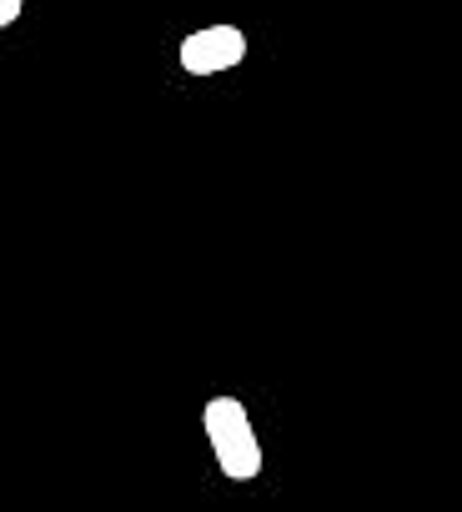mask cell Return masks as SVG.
I'll return each mask as SVG.
<instances>
[{
  "label": "cell",
  "mask_w": 462,
  "mask_h": 512,
  "mask_svg": "<svg viewBox=\"0 0 462 512\" xmlns=\"http://www.w3.org/2000/svg\"><path fill=\"white\" fill-rule=\"evenodd\" d=\"M201 427H206L216 467L231 482H252L262 472V442H257V427H252V412L242 407V397H211L201 407Z\"/></svg>",
  "instance_id": "6da1fadb"
},
{
  "label": "cell",
  "mask_w": 462,
  "mask_h": 512,
  "mask_svg": "<svg viewBox=\"0 0 462 512\" xmlns=\"http://www.w3.org/2000/svg\"><path fill=\"white\" fill-rule=\"evenodd\" d=\"M247 56V36L237 26H206V31H191L176 51L181 71L191 76H216V71H231V66H242Z\"/></svg>",
  "instance_id": "7a4b0ae2"
},
{
  "label": "cell",
  "mask_w": 462,
  "mask_h": 512,
  "mask_svg": "<svg viewBox=\"0 0 462 512\" xmlns=\"http://www.w3.org/2000/svg\"><path fill=\"white\" fill-rule=\"evenodd\" d=\"M21 11H26V0H0V31H11L21 21Z\"/></svg>",
  "instance_id": "3957f363"
}]
</instances>
